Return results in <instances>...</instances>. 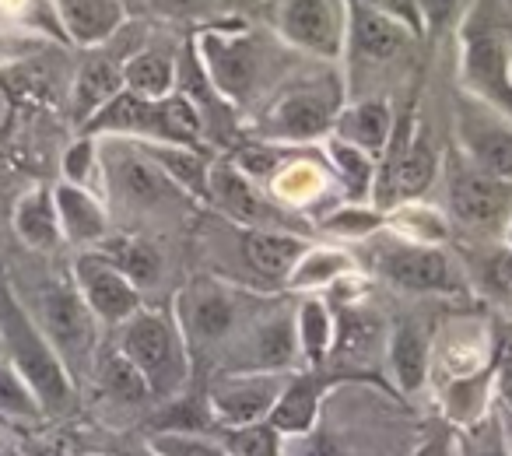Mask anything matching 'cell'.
<instances>
[{
  "label": "cell",
  "mask_w": 512,
  "mask_h": 456,
  "mask_svg": "<svg viewBox=\"0 0 512 456\" xmlns=\"http://www.w3.org/2000/svg\"><path fill=\"white\" fill-rule=\"evenodd\" d=\"M179 85V57L169 46H141L123 60V92L137 99H169Z\"/></svg>",
  "instance_id": "f1b7e54d"
},
{
  "label": "cell",
  "mask_w": 512,
  "mask_h": 456,
  "mask_svg": "<svg viewBox=\"0 0 512 456\" xmlns=\"http://www.w3.org/2000/svg\"><path fill=\"white\" fill-rule=\"evenodd\" d=\"M484 285H488V292L495 295L498 302H505L512 295V250L509 246H498L495 253H491L488 260H484Z\"/></svg>",
  "instance_id": "7dc6e473"
},
{
  "label": "cell",
  "mask_w": 512,
  "mask_h": 456,
  "mask_svg": "<svg viewBox=\"0 0 512 456\" xmlns=\"http://www.w3.org/2000/svg\"><path fill=\"white\" fill-rule=\"evenodd\" d=\"M264 190L281 211H309V207H320L330 190H337V179L323 155H306V148H292L264 183Z\"/></svg>",
  "instance_id": "ffe728a7"
},
{
  "label": "cell",
  "mask_w": 512,
  "mask_h": 456,
  "mask_svg": "<svg viewBox=\"0 0 512 456\" xmlns=\"http://www.w3.org/2000/svg\"><path fill=\"white\" fill-rule=\"evenodd\" d=\"M355 257L341 246H316L309 243V250L302 253V260L292 267L285 281V292L292 295H323L327 288H334L341 278L355 274Z\"/></svg>",
  "instance_id": "d6a6232c"
},
{
  "label": "cell",
  "mask_w": 512,
  "mask_h": 456,
  "mask_svg": "<svg viewBox=\"0 0 512 456\" xmlns=\"http://www.w3.org/2000/svg\"><path fill=\"white\" fill-rule=\"evenodd\" d=\"M442 183H446V214L474 232H498L512 218V179H498L477 169L456 148L442 155Z\"/></svg>",
  "instance_id": "9c48e42d"
},
{
  "label": "cell",
  "mask_w": 512,
  "mask_h": 456,
  "mask_svg": "<svg viewBox=\"0 0 512 456\" xmlns=\"http://www.w3.org/2000/svg\"><path fill=\"white\" fill-rule=\"evenodd\" d=\"M71 285L92 309V316L102 327H120L137 309L144 306V292L120 271L109 264L99 250H81L71 264Z\"/></svg>",
  "instance_id": "e0dca14e"
},
{
  "label": "cell",
  "mask_w": 512,
  "mask_h": 456,
  "mask_svg": "<svg viewBox=\"0 0 512 456\" xmlns=\"http://www.w3.org/2000/svg\"><path fill=\"white\" fill-rule=\"evenodd\" d=\"M221 372H295L302 369L295 341V309L264 306L221 351Z\"/></svg>",
  "instance_id": "8fae6325"
},
{
  "label": "cell",
  "mask_w": 512,
  "mask_h": 456,
  "mask_svg": "<svg viewBox=\"0 0 512 456\" xmlns=\"http://www.w3.org/2000/svg\"><path fill=\"white\" fill-rule=\"evenodd\" d=\"M36 323L43 327V334L50 337V344L57 348V355L64 358V365L71 369L74 379L88 376L92 362L99 355V327L102 323L92 316V309L85 306V299L78 295V288L67 285H50L39 295Z\"/></svg>",
  "instance_id": "30bf717a"
},
{
  "label": "cell",
  "mask_w": 512,
  "mask_h": 456,
  "mask_svg": "<svg viewBox=\"0 0 512 456\" xmlns=\"http://www.w3.org/2000/svg\"><path fill=\"white\" fill-rule=\"evenodd\" d=\"M60 172H64V183L95 190V179H102V141H99V137H92V134L74 137L71 148L64 151ZM95 193H99V190H95Z\"/></svg>",
  "instance_id": "60d3db41"
},
{
  "label": "cell",
  "mask_w": 512,
  "mask_h": 456,
  "mask_svg": "<svg viewBox=\"0 0 512 456\" xmlns=\"http://www.w3.org/2000/svg\"><path fill=\"white\" fill-rule=\"evenodd\" d=\"M0 456H22V453L15 446H0Z\"/></svg>",
  "instance_id": "6f0895ef"
},
{
  "label": "cell",
  "mask_w": 512,
  "mask_h": 456,
  "mask_svg": "<svg viewBox=\"0 0 512 456\" xmlns=\"http://www.w3.org/2000/svg\"><path fill=\"white\" fill-rule=\"evenodd\" d=\"M456 144L463 158L477 165V169L491 172L498 179H512V120L502 113L481 106L470 95L456 92Z\"/></svg>",
  "instance_id": "2e32d148"
},
{
  "label": "cell",
  "mask_w": 512,
  "mask_h": 456,
  "mask_svg": "<svg viewBox=\"0 0 512 456\" xmlns=\"http://www.w3.org/2000/svg\"><path fill=\"white\" fill-rule=\"evenodd\" d=\"M460 449L463 456H512L509 439H505L502 418H498V404L491 414H484L477 425L460 432Z\"/></svg>",
  "instance_id": "b9f144b4"
},
{
  "label": "cell",
  "mask_w": 512,
  "mask_h": 456,
  "mask_svg": "<svg viewBox=\"0 0 512 456\" xmlns=\"http://www.w3.org/2000/svg\"><path fill=\"white\" fill-rule=\"evenodd\" d=\"M316 228L334 243H369L386 228V211L372 200H337V204L323 207Z\"/></svg>",
  "instance_id": "d590c367"
},
{
  "label": "cell",
  "mask_w": 512,
  "mask_h": 456,
  "mask_svg": "<svg viewBox=\"0 0 512 456\" xmlns=\"http://www.w3.org/2000/svg\"><path fill=\"white\" fill-rule=\"evenodd\" d=\"M372 243V274L386 281L397 292L411 295H460L467 292V281L456 271L449 253L442 246H418L397 239L390 232H379Z\"/></svg>",
  "instance_id": "ba28073f"
},
{
  "label": "cell",
  "mask_w": 512,
  "mask_h": 456,
  "mask_svg": "<svg viewBox=\"0 0 512 456\" xmlns=\"http://www.w3.org/2000/svg\"><path fill=\"white\" fill-rule=\"evenodd\" d=\"M88 376H92L99 397L113 407H123V411H141V407L155 404V397H151L144 376L134 369V362H130L116 344L113 348H99V355H95L92 372H88Z\"/></svg>",
  "instance_id": "4316f807"
},
{
  "label": "cell",
  "mask_w": 512,
  "mask_h": 456,
  "mask_svg": "<svg viewBox=\"0 0 512 456\" xmlns=\"http://www.w3.org/2000/svg\"><path fill=\"white\" fill-rule=\"evenodd\" d=\"M11 123V92L4 88V81H0V134L8 130Z\"/></svg>",
  "instance_id": "f5cc1de1"
},
{
  "label": "cell",
  "mask_w": 512,
  "mask_h": 456,
  "mask_svg": "<svg viewBox=\"0 0 512 456\" xmlns=\"http://www.w3.org/2000/svg\"><path fill=\"white\" fill-rule=\"evenodd\" d=\"M214 428L211 411H207L204 397H190V393H179L169 397L155 407V414L148 418V432L162 435V432H179V435H207Z\"/></svg>",
  "instance_id": "74e56055"
},
{
  "label": "cell",
  "mask_w": 512,
  "mask_h": 456,
  "mask_svg": "<svg viewBox=\"0 0 512 456\" xmlns=\"http://www.w3.org/2000/svg\"><path fill=\"white\" fill-rule=\"evenodd\" d=\"M386 365L400 393L418 397L432 379V334L418 320H397L386 330Z\"/></svg>",
  "instance_id": "44dd1931"
},
{
  "label": "cell",
  "mask_w": 512,
  "mask_h": 456,
  "mask_svg": "<svg viewBox=\"0 0 512 456\" xmlns=\"http://www.w3.org/2000/svg\"><path fill=\"white\" fill-rule=\"evenodd\" d=\"M411 456H463L460 449V432L453 425H435L432 432H425L418 439V446L411 449Z\"/></svg>",
  "instance_id": "681fc988"
},
{
  "label": "cell",
  "mask_w": 512,
  "mask_h": 456,
  "mask_svg": "<svg viewBox=\"0 0 512 456\" xmlns=\"http://www.w3.org/2000/svg\"><path fill=\"white\" fill-rule=\"evenodd\" d=\"M393 123H397V109H393L390 95H355L341 106L330 134L355 144L379 162V155L390 144Z\"/></svg>",
  "instance_id": "cb8c5ba5"
},
{
  "label": "cell",
  "mask_w": 512,
  "mask_h": 456,
  "mask_svg": "<svg viewBox=\"0 0 512 456\" xmlns=\"http://www.w3.org/2000/svg\"><path fill=\"white\" fill-rule=\"evenodd\" d=\"M309 250V239L292 228H242V260L267 285L285 288L292 267Z\"/></svg>",
  "instance_id": "d4e9b609"
},
{
  "label": "cell",
  "mask_w": 512,
  "mask_h": 456,
  "mask_svg": "<svg viewBox=\"0 0 512 456\" xmlns=\"http://www.w3.org/2000/svg\"><path fill=\"white\" fill-rule=\"evenodd\" d=\"M151 8V15L165 18V22H200L204 25L211 18L218 0H144Z\"/></svg>",
  "instance_id": "bcb514c9"
},
{
  "label": "cell",
  "mask_w": 512,
  "mask_h": 456,
  "mask_svg": "<svg viewBox=\"0 0 512 456\" xmlns=\"http://www.w3.org/2000/svg\"><path fill=\"white\" fill-rule=\"evenodd\" d=\"M502 397H509V400H512V390H509V393H502Z\"/></svg>",
  "instance_id": "680465c9"
},
{
  "label": "cell",
  "mask_w": 512,
  "mask_h": 456,
  "mask_svg": "<svg viewBox=\"0 0 512 456\" xmlns=\"http://www.w3.org/2000/svg\"><path fill=\"white\" fill-rule=\"evenodd\" d=\"M414 4L421 11V22H425V39H435L439 32L460 25L470 0H414Z\"/></svg>",
  "instance_id": "f6af8a7d"
},
{
  "label": "cell",
  "mask_w": 512,
  "mask_h": 456,
  "mask_svg": "<svg viewBox=\"0 0 512 456\" xmlns=\"http://www.w3.org/2000/svg\"><path fill=\"white\" fill-rule=\"evenodd\" d=\"M218 442L228 456H285L288 439L271 425V421H256L242 428H221Z\"/></svg>",
  "instance_id": "ab89813d"
},
{
  "label": "cell",
  "mask_w": 512,
  "mask_h": 456,
  "mask_svg": "<svg viewBox=\"0 0 512 456\" xmlns=\"http://www.w3.org/2000/svg\"><path fill=\"white\" fill-rule=\"evenodd\" d=\"M502 243H505V246H509V250H512V218L505 221V228H502Z\"/></svg>",
  "instance_id": "11a10c76"
},
{
  "label": "cell",
  "mask_w": 512,
  "mask_h": 456,
  "mask_svg": "<svg viewBox=\"0 0 512 456\" xmlns=\"http://www.w3.org/2000/svg\"><path fill=\"white\" fill-rule=\"evenodd\" d=\"M123 60L127 57H109V53L92 50V57L81 64L78 78H74V92H71V106H74V123L78 130L106 106L109 99L123 92Z\"/></svg>",
  "instance_id": "83f0119b"
},
{
  "label": "cell",
  "mask_w": 512,
  "mask_h": 456,
  "mask_svg": "<svg viewBox=\"0 0 512 456\" xmlns=\"http://www.w3.org/2000/svg\"><path fill=\"white\" fill-rule=\"evenodd\" d=\"M498 383H495V372L491 369H477L470 376H456V379H446L439 386V411H442V421L453 425L456 432L463 428L477 425L484 414L495 411L498 404Z\"/></svg>",
  "instance_id": "484cf974"
},
{
  "label": "cell",
  "mask_w": 512,
  "mask_h": 456,
  "mask_svg": "<svg viewBox=\"0 0 512 456\" xmlns=\"http://www.w3.org/2000/svg\"><path fill=\"white\" fill-rule=\"evenodd\" d=\"M460 92L512 120V4L470 0L456 25Z\"/></svg>",
  "instance_id": "7a4b0ae2"
},
{
  "label": "cell",
  "mask_w": 512,
  "mask_h": 456,
  "mask_svg": "<svg viewBox=\"0 0 512 456\" xmlns=\"http://www.w3.org/2000/svg\"><path fill=\"white\" fill-rule=\"evenodd\" d=\"M344 102H348V85L337 71L295 78L253 120V137L256 141L285 144V148L320 144L334 130V120Z\"/></svg>",
  "instance_id": "277c9868"
},
{
  "label": "cell",
  "mask_w": 512,
  "mask_h": 456,
  "mask_svg": "<svg viewBox=\"0 0 512 456\" xmlns=\"http://www.w3.org/2000/svg\"><path fill=\"white\" fill-rule=\"evenodd\" d=\"M488 369L495 372L498 393L512 390V316L488 323Z\"/></svg>",
  "instance_id": "7bdbcfd3"
},
{
  "label": "cell",
  "mask_w": 512,
  "mask_h": 456,
  "mask_svg": "<svg viewBox=\"0 0 512 456\" xmlns=\"http://www.w3.org/2000/svg\"><path fill=\"white\" fill-rule=\"evenodd\" d=\"M60 39L78 50L109 46L130 25L127 0H50Z\"/></svg>",
  "instance_id": "d6986e66"
},
{
  "label": "cell",
  "mask_w": 512,
  "mask_h": 456,
  "mask_svg": "<svg viewBox=\"0 0 512 456\" xmlns=\"http://www.w3.org/2000/svg\"><path fill=\"white\" fill-rule=\"evenodd\" d=\"M204 127H207L204 113L183 92H172L169 99H137L130 92H120L78 134L123 137V141H137V144H183V148H200L204 144Z\"/></svg>",
  "instance_id": "5b68a950"
},
{
  "label": "cell",
  "mask_w": 512,
  "mask_h": 456,
  "mask_svg": "<svg viewBox=\"0 0 512 456\" xmlns=\"http://www.w3.org/2000/svg\"><path fill=\"white\" fill-rule=\"evenodd\" d=\"M106 144L102 151V183L116 200L127 207H162L169 197H183L176 186L165 179V172L144 155L137 141H123V137H99Z\"/></svg>",
  "instance_id": "5bb4252c"
},
{
  "label": "cell",
  "mask_w": 512,
  "mask_h": 456,
  "mask_svg": "<svg viewBox=\"0 0 512 456\" xmlns=\"http://www.w3.org/2000/svg\"><path fill=\"white\" fill-rule=\"evenodd\" d=\"M207 204L239 228H288L285 211L267 197L260 183L246 176L228 155L211 158L207 169Z\"/></svg>",
  "instance_id": "ac0fdd59"
},
{
  "label": "cell",
  "mask_w": 512,
  "mask_h": 456,
  "mask_svg": "<svg viewBox=\"0 0 512 456\" xmlns=\"http://www.w3.org/2000/svg\"><path fill=\"white\" fill-rule=\"evenodd\" d=\"M327 372H313V369H295L288 372L285 386L278 393V404L271 411V425L278 428L285 439H299L309 435L313 428H320V411H323V397H327Z\"/></svg>",
  "instance_id": "7402d4cb"
},
{
  "label": "cell",
  "mask_w": 512,
  "mask_h": 456,
  "mask_svg": "<svg viewBox=\"0 0 512 456\" xmlns=\"http://www.w3.org/2000/svg\"><path fill=\"white\" fill-rule=\"evenodd\" d=\"M11 228L29 250L53 253L64 246L60 236V218L57 204H53V186H32L18 197L15 211H11Z\"/></svg>",
  "instance_id": "f546056e"
},
{
  "label": "cell",
  "mask_w": 512,
  "mask_h": 456,
  "mask_svg": "<svg viewBox=\"0 0 512 456\" xmlns=\"http://www.w3.org/2000/svg\"><path fill=\"white\" fill-rule=\"evenodd\" d=\"M274 36L288 50L337 64L344 60L348 8L344 0H274Z\"/></svg>",
  "instance_id": "7c38bea8"
},
{
  "label": "cell",
  "mask_w": 512,
  "mask_h": 456,
  "mask_svg": "<svg viewBox=\"0 0 512 456\" xmlns=\"http://www.w3.org/2000/svg\"><path fill=\"white\" fill-rule=\"evenodd\" d=\"M141 148L183 197L207 204V169H211V158L204 155V148H183V144H141Z\"/></svg>",
  "instance_id": "e575fe53"
},
{
  "label": "cell",
  "mask_w": 512,
  "mask_h": 456,
  "mask_svg": "<svg viewBox=\"0 0 512 456\" xmlns=\"http://www.w3.org/2000/svg\"><path fill=\"white\" fill-rule=\"evenodd\" d=\"M53 204H57L64 243L78 246V250H95L109 236V207L95 190L60 179L53 186Z\"/></svg>",
  "instance_id": "603a6c76"
},
{
  "label": "cell",
  "mask_w": 512,
  "mask_h": 456,
  "mask_svg": "<svg viewBox=\"0 0 512 456\" xmlns=\"http://www.w3.org/2000/svg\"><path fill=\"white\" fill-rule=\"evenodd\" d=\"M498 418H502L505 439H509V449H512V400L509 397H498Z\"/></svg>",
  "instance_id": "816d5d0a"
},
{
  "label": "cell",
  "mask_w": 512,
  "mask_h": 456,
  "mask_svg": "<svg viewBox=\"0 0 512 456\" xmlns=\"http://www.w3.org/2000/svg\"><path fill=\"white\" fill-rule=\"evenodd\" d=\"M348 8V39H344V60L351 71H365V67H386L400 60L421 36L404 25L400 18L386 15L372 0H344Z\"/></svg>",
  "instance_id": "4fadbf2b"
},
{
  "label": "cell",
  "mask_w": 512,
  "mask_h": 456,
  "mask_svg": "<svg viewBox=\"0 0 512 456\" xmlns=\"http://www.w3.org/2000/svg\"><path fill=\"white\" fill-rule=\"evenodd\" d=\"M15 439H18L15 428H4V425H0V446H11V442H15Z\"/></svg>",
  "instance_id": "db71d44e"
},
{
  "label": "cell",
  "mask_w": 512,
  "mask_h": 456,
  "mask_svg": "<svg viewBox=\"0 0 512 456\" xmlns=\"http://www.w3.org/2000/svg\"><path fill=\"white\" fill-rule=\"evenodd\" d=\"M386 232L418 246H446L453 239V221L442 207L418 200H397L386 207Z\"/></svg>",
  "instance_id": "1f68e13d"
},
{
  "label": "cell",
  "mask_w": 512,
  "mask_h": 456,
  "mask_svg": "<svg viewBox=\"0 0 512 456\" xmlns=\"http://www.w3.org/2000/svg\"><path fill=\"white\" fill-rule=\"evenodd\" d=\"M334 306L323 295H299L295 302V341H299L302 369L323 372L334 351Z\"/></svg>",
  "instance_id": "4dcf8cb0"
},
{
  "label": "cell",
  "mask_w": 512,
  "mask_h": 456,
  "mask_svg": "<svg viewBox=\"0 0 512 456\" xmlns=\"http://www.w3.org/2000/svg\"><path fill=\"white\" fill-rule=\"evenodd\" d=\"M127 456H162V453H155L151 446H144V449H137V453H127Z\"/></svg>",
  "instance_id": "9f6ffc18"
},
{
  "label": "cell",
  "mask_w": 512,
  "mask_h": 456,
  "mask_svg": "<svg viewBox=\"0 0 512 456\" xmlns=\"http://www.w3.org/2000/svg\"><path fill=\"white\" fill-rule=\"evenodd\" d=\"M95 250L102 253V257L109 260V264H116L123 274H127L130 281H134L141 292H148V288H155L158 281H162V271H165V260H162V250H158L151 239H141V236H113L109 232L106 239H102Z\"/></svg>",
  "instance_id": "8d00e7d4"
},
{
  "label": "cell",
  "mask_w": 512,
  "mask_h": 456,
  "mask_svg": "<svg viewBox=\"0 0 512 456\" xmlns=\"http://www.w3.org/2000/svg\"><path fill=\"white\" fill-rule=\"evenodd\" d=\"M288 372H221L204 393L214 428H242L267 421Z\"/></svg>",
  "instance_id": "9a60e30c"
},
{
  "label": "cell",
  "mask_w": 512,
  "mask_h": 456,
  "mask_svg": "<svg viewBox=\"0 0 512 456\" xmlns=\"http://www.w3.org/2000/svg\"><path fill=\"white\" fill-rule=\"evenodd\" d=\"M0 351L36 393L46 418H60L78 407V379L8 281H0Z\"/></svg>",
  "instance_id": "3957f363"
},
{
  "label": "cell",
  "mask_w": 512,
  "mask_h": 456,
  "mask_svg": "<svg viewBox=\"0 0 512 456\" xmlns=\"http://www.w3.org/2000/svg\"><path fill=\"white\" fill-rule=\"evenodd\" d=\"M116 348L144 376L155 404L179 397L190 386L193 355L186 348V337L179 330L176 316H172V306L169 309L141 306L127 323L116 327Z\"/></svg>",
  "instance_id": "8992f818"
},
{
  "label": "cell",
  "mask_w": 512,
  "mask_h": 456,
  "mask_svg": "<svg viewBox=\"0 0 512 456\" xmlns=\"http://www.w3.org/2000/svg\"><path fill=\"white\" fill-rule=\"evenodd\" d=\"M36 39H39V36H32L29 29L22 32L18 25L0 22V67H8V64H15V60L29 57V53L39 46Z\"/></svg>",
  "instance_id": "f907efd6"
},
{
  "label": "cell",
  "mask_w": 512,
  "mask_h": 456,
  "mask_svg": "<svg viewBox=\"0 0 512 456\" xmlns=\"http://www.w3.org/2000/svg\"><path fill=\"white\" fill-rule=\"evenodd\" d=\"M285 456H351L348 449L341 446V439L323 428H313L309 435H299V439H288Z\"/></svg>",
  "instance_id": "c3c4849f"
},
{
  "label": "cell",
  "mask_w": 512,
  "mask_h": 456,
  "mask_svg": "<svg viewBox=\"0 0 512 456\" xmlns=\"http://www.w3.org/2000/svg\"><path fill=\"white\" fill-rule=\"evenodd\" d=\"M320 155L327 162V169L334 172L337 190H341L344 200H372V190H376V158L334 134H327L320 141Z\"/></svg>",
  "instance_id": "836d02e7"
},
{
  "label": "cell",
  "mask_w": 512,
  "mask_h": 456,
  "mask_svg": "<svg viewBox=\"0 0 512 456\" xmlns=\"http://www.w3.org/2000/svg\"><path fill=\"white\" fill-rule=\"evenodd\" d=\"M148 446L162 456H228L225 446L211 435H179V432H162L151 435Z\"/></svg>",
  "instance_id": "ee69618b"
},
{
  "label": "cell",
  "mask_w": 512,
  "mask_h": 456,
  "mask_svg": "<svg viewBox=\"0 0 512 456\" xmlns=\"http://www.w3.org/2000/svg\"><path fill=\"white\" fill-rule=\"evenodd\" d=\"M264 306L267 299L232 281L193 278L172 299V316L183 330L190 355H197V351H225Z\"/></svg>",
  "instance_id": "52a82bcc"
},
{
  "label": "cell",
  "mask_w": 512,
  "mask_h": 456,
  "mask_svg": "<svg viewBox=\"0 0 512 456\" xmlns=\"http://www.w3.org/2000/svg\"><path fill=\"white\" fill-rule=\"evenodd\" d=\"M0 418L8 421L15 432L39 425V421L46 418L43 407H39V400H36V393H32L29 383L18 376L15 365L4 358V351H0Z\"/></svg>",
  "instance_id": "f35d334b"
},
{
  "label": "cell",
  "mask_w": 512,
  "mask_h": 456,
  "mask_svg": "<svg viewBox=\"0 0 512 456\" xmlns=\"http://www.w3.org/2000/svg\"><path fill=\"white\" fill-rule=\"evenodd\" d=\"M190 46L218 102L232 109H246L271 88L278 46L285 43L278 36L260 32L246 18L221 15L207 18L190 36Z\"/></svg>",
  "instance_id": "6da1fadb"
}]
</instances>
